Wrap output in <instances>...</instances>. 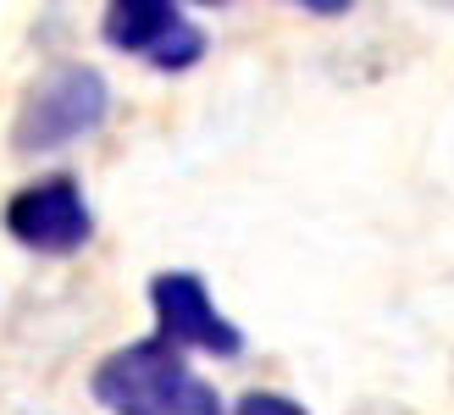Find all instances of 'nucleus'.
I'll return each mask as SVG.
<instances>
[{
	"instance_id": "f257e3e1",
	"label": "nucleus",
	"mask_w": 454,
	"mask_h": 415,
	"mask_svg": "<svg viewBox=\"0 0 454 415\" xmlns=\"http://www.w3.org/2000/svg\"><path fill=\"white\" fill-rule=\"evenodd\" d=\"M89 394L106 415H227L216 382L200 377L167 338H133L111 349L89 377Z\"/></svg>"
},
{
	"instance_id": "0eeeda50",
	"label": "nucleus",
	"mask_w": 454,
	"mask_h": 415,
	"mask_svg": "<svg viewBox=\"0 0 454 415\" xmlns=\"http://www.w3.org/2000/svg\"><path fill=\"white\" fill-rule=\"evenodd\" d=\"M300 12H310V17H344L355 6H349V0H300Z\"/></svg>"
},
{
	"instance_id": "423d86ee",
	"label": "nucleus",
	"mask_w": 454,
	"mask_h": 415,
	"mask_svg": "<svg viewBox=\"0 0 454 415\" xmlns=\"http://www.w3.org/2000/svg\"><path fill=\"white\" fill-rule=\"evenodd\" d=\"M227 415H310L300 399H288V394H266V388H255V394H244Z\"/></svg>"
},
{
	"instance_id": "7ed1b4c3",
	"label": "nucleus",
	"mask_w": 454,
	"mask_h": 415,
	"mask_svg": "<svg viewBox=\"0 0 454 415\" xmlns=\"http://www.w3.org/2000/svg\"><path fill=\"white\" fill-rule=\"evenodd\" d=\"M0 227L17 249L28 255H44V261H67L89 249L95 239V205H89L83 183L73 172H51V177H34L6 200L0 211Z\"/></svg>"
},
{
	"instance_id": "f03ea898",
	"label": "nucleus",
	"mask_w": 454,
	"mask_h": 415,
	"mask_svg": "<svg viewBox=\"0 0 454 415\" xmlns=\"http://www.w3.org/2000/svg\"><path fill=\"white\" fill-rule=\"evenodd\" d=\"M111 122V83L89 61H61L39 83H28L17 117H12V150L17 155H51L78 138H95Z\"/></svg>"
},
{
	"instance_id": "20e7f679",
	"label": "nucleus",
	"mask_w": 454,
	"mask_h": 415,
	"mask_svg": "<svg viewBox=\"0 0 454 415\" xmlns=\"http://www.w3.org/2000/svg\"><path fill=\"white\" fill-rule=\"evenodd\" d=\"M100 39L122 56H139L155 73H189L211 51V34L172 0H111Z\"/></svg>"
},
{
	"instance_id": "39448f33",
	"label": "nucleus",
	"mask_w": 454,
	"mask_h": 415,
	"mask_svg": "<svg viewBox=\"0 0 454 415\" xmlns=\"http://www.w3.org/2000/svg\"><path fill=\"white\" fill-rule=\"evenodd\" d=\"M150 310H155V327H161L155 338H167L172 349H200V355H216V360L244 355L239 321H227V310L206 288V277L189 271V266L150 277Z\"/></svg>"
}]
</instances>
